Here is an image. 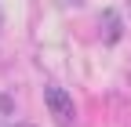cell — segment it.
<instances>
[{"label":"cell","instance_id":"obj_1","mask_svg":"<svg viewBox=\"0 0 131 127\" xmlns=\"http://www.w3.org/2000/svg\"><path fill=\"white\" fill-rule=\"evenodd\" d=\"M44 105H47V113L55 116L58 127H77V105H73V98H69L66 87L47 84L44 87Z\"/></svg>","mask_w":131,"mask_h":127},{"label":"cell","instance_id":"obj_2","mask_svg":"<svg viewBox=\"0 0 131 127\" xmlns=\"http://www.w3.org/2000/svg\"><path fill=\"white\" fill-rule=\"evenodd\" d=\"M120 29H124L120 26V15L117 11H102V40L106 44H117L120 40Z\"/></svg>","mask_w":131,"mask_h":127},{"label":"cell","instance_id":"obj_3","mask_svg":"<svg viewBox=\"0 0 131 127\" xmlns=\"http://www.w3.org/2000/svg\"><path fill=\"white\" fill-rule=\"evenodd\" d=\"M15 113V102H11V94H4L0 91V127H4V120Z\"/></svg>","mask_w":131,"mask_h":127},{"label":"cell","instance_id":"obj_4","mask_svg":"<svg viewBox=\"0 0 131 127\" xmlns=\"http://www.w3.org/2000/svg\"><path fill=\"white\" fill-rule=\"evenodd\" d=\"M4 127H33V123H4Z\"/></svg>","mask_w":131,"mask_h":127},{"label":"cell","instance_id":"obj_5","mask_svg":"<svg viewBox=\"0 0 131 127\" xmlns=\"http://www.w3.org/2000/svg\"><path fill=\"white\" fill-rule=\"evenodd\" d=\"M127 4H131V0H127Z\"/></svg>","mask_w":131,"mask_h":127}]
</instances>
